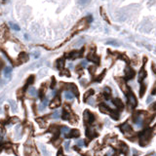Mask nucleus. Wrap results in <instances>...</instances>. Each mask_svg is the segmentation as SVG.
<instances>
[{
  "instance_id": "obj_15",
  "label": "nucleus",
  "mask_w": 156,
  "mask_h": 156,
  "mask_svg": "<svg viewBox=\"0 0 156 156\" xmlns=\"http://www.w3.org/2000/svg\"><path fill=\"white\" fill-rule=\"evenodd\" d=\"M118 146H119V148L122 150V152H123V153H125V154H128V146L127 144H126L125 143H123V142H119V143H118Z\"/></svg>"
},
{
  "instance_id": "obj_25",
  "label": "nucleus",
  "mask_w": 156,
  "mask_h": 156,
  "mask_svg": "<svg viewBox=\"0 0 156 156\" xmlns=\"http://www.w3.org/2000/svg\"><path fill=\"white\" fill-rule=\"evenodd\" d=\"M146 85L142 82V85H140V96L143 97L144 95V93H146Z\"/></svg>"
},
{
  "instance_id": "obj_45",
  "label": "nucleus",
  "mask_w": 156,
  "mask_h": 156,
  "mask_svg": "<svg viewBox=\"0 0 156 156\" xmlns=\"http://www.w3.org/2000/svg\"><path fill=\"white\" fill-rule=\"evenodd\" d=\"M151 94H152V95H155V94H156V82H155L154 86H153V90H152Z\"/></svg>"
},
{
  "instance_id": "obj_10",
  "label": "nucleus",
  "mask_w": 156,
  "mask_h": 156,
  "mask_svg": "<svg viewBox=\"0 0 156 156\" xmlns=\"http://www.w3.org/2000/svg\"><path fill=\"white\" fill-rule=\"evenodd\" d=\"M80 136V132L76 129L70 130L69 133H68L65 135V138H78Z\"/></svg>"
},
{
  "instance_id": "obj_48",
  "label": "nucleus",
  "mask_w": 156,
  "mask_h": 156,
  "mask_svg": "<svg viewBox=\"0 0 156 156\" xmlns=\"http://www.w3.org/2000/svg\"><path fill=\"white\" fill-rule=\"evenodd\" d=\"M151 102H152V97H149V98L147 99L146 103H151Z\"/></svg>"
},
{
  "instance_id": "obj_24",
  "label": "nucleus",
  "mask_w": 156,
  "mask_h": 156,
  "mask_svg": "<svg viewBox=\"0 0 156 156\" xmlns=\"http://www.w3.org/2000/svg\"><path fill=\"white\" fill-rule=\"evenodd\" d=\"M64 65H65V60H64V59H60V60H58V62H57V68L59 69H62V68H64Z\"/></svg>"
},
{
  "instance_id": "obj_28",
  "label": "nucleus",
  "mask_w": 156,
  "mask_h": 156,
  "mask_svg": "<svg viewBox=\"0 0 156 156\" xmlns=\"http://www.w3.org/2000/svg\"><path fill=\"white\" fill-rule=\"evenodd\" d=\"M62 119H64V120H68V119H69V113L68 112V111L62 110Z\"/></svg>"
},
{
  "instance_id": "obj_53",
  "label": "nucleus",
  "mask_w": 156,
  "mask_h": 156,
  "mask_svg": "<svg viewBox=\"0 0 156 156\" xmlns=\"http://www.w3.org/2000/svg\"><path fill=\"white\" fill-rule=\"evenodd\" d=\"M114 156H117V155H114Z\"/></svg>"
},
{
  "instance_id": "obj_35",
  "label": "nucleus",
  "mask_w": 156,
  "mask_h": 156,
  "mask_svg": "<svg viewBox=\"0 0 156 156\" xmlns=\"http://www.w3.org/2000/svg\"><path fill=\"white\" fill-rule=\"evenodd\" d=\"M41 65V62H34L32 65L29 66V68L30 69H33V68H39V66Z\"/></svg>"
},
{
  "instance_id": "obj_51",
  "label": "nucleus",
  "mask_w": 156,
  "mask_h": 156,
  "mask_svg": "<svg viewBox=\"0 0 156 156\" xmlns=\"http://www.w3.org/2000/svg\"><path fill=\"white\" fill-rule=\"evenodd\" d=\"M88 103H89V105H94V103H94V101H93V100H90V101H89Z\"/></svg>"
},
{
  "instance_id": "obj_27",
  "label": "nucleus",
  "mask_w": 156,
  "mask_h": 156,
  "mask_svg": "<svg viewBox=\"0 0 156 156\" xmlns=\"http://www.w3.org/2000/svg\"><path fill=\"white\" fill-rule=\"evenodd\" d=\"M60 128L58 127V126H56V125H53V126H51L50 129H49V131L52 132V133H54V134H58L59 131H60Z\"/></svg>"
},
{
  "instance_id": "obj_39",
  "label": "nucleus",
  "mask_w": 156,
  "mask_h": 156,
  "mask_svg": "<svg viewBox=\"0 0 156 156\" xmlns=\"http://www.w3.org/2000/svg\"><path fill=\"white\" fill-rule=\"evenodd\" d=\"M31 55L33 56V58L37 59V58H39V56H40V52H39V51H34Z\"/></svg>"
},
{
  "instance_id": "obj_41",
  "label": "nucleus",
  "mask_w": 156,
  "mask_h": 156,
  "mask_svg": "<svg viewBox=\"0 0 156 156\" xmlns=\"http://www.w3.org/2000/svg\"><path fill=\"white\" fill-rule=\"evenodd\" d=\"M70 147V142L69 140H66V142H65V150H68Z\"/></svg>"
},
{
  "instance_id": "obj_38",
  "label": "nucleus",
  "mask_w": 156,
  "mask_h": 156,
  "mask_svg": "<svg viewBox=\"0 0 156 156\" xmlns=\"http://www.w3.org/2000/svg\"><path fill=\"white\" fill-rule=\"evenodd\" d=\"M83 42H84V39H83V38H81V39H79V40H78V42H76L75 44H74V46L78 47V46L82 45V44H83Z\"/></svg>"
},
{
  "instance_id": "obj_3",
  "label": "nucleus",
  "mask_w": 156,
  "mask_h": 156,
  "mask_svg": "<svg viewBox=\"0 0 156 156\" xmlns=\"http://www.w3.org/2000/svg\"><path fill=\"white\" fill-rule=\"evenodd\" d=\"M143 111H137L133 114V121L134 123L137 124L138 126H142L143 123Z\"/></svg>"
},
{
  "instance_id": "obj_26",
  "label": "nucleus",
  "mask_w": 156,
  "mask_h": 156,
  "mask_svg": "<svg viewBox=\"0 0 156 156\" xmlns=\"http://www.w3.org/2000/svg\"><path fill=\"white\" fill-rule=\"evenodd\" d=\"M39 147H40V149H41V151H42L43 156H49V152H48L47 148L44 146L43 144H39Z\"/></svg>"
},
{
  "instance_id": "obj_49",
  "label": "nucleus",
  "mask_w": 156,
  "mask_h": 156,
  "mask_svg": "<svg viewBox=\"0 0 156 156\" xmlns=\"http://www.w3.org/2000/svg\"><path fill=\"white\" fill-rule=\"evenodd\" d=\"M81 65H82L83 68H85V66L87 65V62H81Z\"/></svg>"
},
{
  "instance_id": "obj_7",
  "label": "nucleus",
  "mask_w": 156,
  "mask_h": 156,
  "mask_svg": "<svg viewBox=\"0 0 156 156\" xmlns=\"http://www.w3.org/2000/svg\"><path fill=\"white\" fill-rule=\"evenodd\" d=\"M135 70H134L131 66L130 65H127L126 66V68H125V78H126V80H131L133 79L134 77H135Z\"/></svg>"
},
{
  "instance_id": "obj_20",
  "label": "nucleus",
  "mask_w": 156,
  "mask_h": 156,
  "mask_svg": "<svg viewBox=\"0 0 156 156\" xmlns=\"http://www.w3.org/2000/svg\"><path fill=\"white\" fill-rule=\"evenodd\" d=\"M11 74H12V68H10V66H6L4 68V75L6 78H9L11 77Z\"/></svg>"
},
{
  "instance_id": "obj_13",
  "label": "nucleus",
  "mask_w": 156,
  "mask_h": 156,
  "mask_svg": "<svg viewBox=\"0 0 156 156\" xmlns=\"http://www.w3.org/2000/svg\"><path fill=\"white\" fill-rule=\"evenodd\" d=\"M113 103H114V105L116 106L118 109L121 110V109L124 108V103H123V102H122L120 99H118V98L114 99L113 100Z\"/></svg>"
},
{
  "instance_id": "obj_8",
  "label": "nucleus",
  "mask_w": 156,
  "mask_h": 156,
  "mask_svg": "<svg viewBox=\"0 0 156 156\" xmlns=\"http://www.w3.org/2000/svg\"><path fill=\"white\" fill-rule=\"evenodd\" d=\"M61 105V98L59 96H55V98L53 99V101L50 103L51 108H57Z\"/></svg>"
},
{
  "instance_id": "obj_44",
  "label": "nucleus",
  "mask_w": 156,
  "mask_h": 156,
  "mask_svg": "<svg viewBox=\"0 0 156 156\" xmlns=\"http://www.w3.org/2000/svg\"><path fill=\"white\" fill-rule=\"evenodd\" d=\"M55 84H56V79H55V77H52V88L55 87Z\"/></svg>"
},
{
  "instance_id": "obj_9",
  "label": "nucleus",
  "mask_w": 156,
  "mask_h": 156,
  "mask_svg": "<svg viewBox=\"0 0 156 156\" xmlns=\"http://www.w3.org/2000/svg\"><path fill=\"white\" fill-rule=\"evenodd\" d=\"M116 80H117V82L119 83L120 87H121V89H122V91H123V92L125 93V94H127V93L130 91V89H129V87L127 86V85H126L125 80L121 79V78H116Z\"/></svg>"
},
{
  "instance_id": "obj_11",
  "label": "nucleus",
  "mask_w": 156,
  "mask_h": 156,
  "mask_svg": "<svg viewBox=\"0 0 156 156\" xmlns=\"http://www.w3.org/2000/svg\"><path fill=\"white\" fill-rule=\"evenodd\" d=\"M86 136L88 137L89 139H94V138H96L97 136H98V134L95 132L94 129L87 128V130H86Z\"/></svg>"
},
{
  "instance_id": "obj_22",
  "label": "nucleus",
  "mask_w": 156,
  "mask_h": 156,
  "mask_svg": "<svg viewBox=\"0 0 156 156\" xmlns=\"http://www.w3.org/2000/svg\"><path fill=\"white\" fill-rule=\"evenodd\" d=\"M15 131H16V134H17V137L16 138L19 140L21 138V135H22V126L21 125H18L16 128H15Z\"/></svg>"
},
{
  "instance_id": "obj_42",
  "label": "nucleus",
  "mask_w": 156,
  "mask_h": 156,
  "mask_svg": "<svg viewBox=\"0 0 156 156\" xmlns=\"http://www.w3.org/2000/svg\"><path fill=\"white\" fill-rule=\"evenodd\" d=\"M77 146H84V140H78V142H77Z\"/></svg>"
},
{
  "instance_id": "obj_16",
  "label": "nucleus",
  "mask_w": 156,
  "mask_h": 156,
  "mask_svg": "<svg viewBox=\"0 0 156 156\" xmlns=\"http://www.w3.org/2000/svg\"><path fill=\"white\" fill-rule=\"evenodd\" d=\"M146 77V69H144V65H143V68H142V69H140V71L139 81H140V82H143V80Z\"/></svg>"
},
{
  "instance_id": "obj_4",
  "label": "nucleus",
  "mask_w": 156,
  "mask_h": 156,
  "mask_svg": "<svg viewBox=\"0 0 156 156\" xmlns=\"http://www.w3.org/2000/svg\"><path fill=\"white\" fill-rule=\"evenodd\" d=\"M119 128L121 130V132L123 133L125 136H127V137L131 136V135H133V134H134V131L132 130V128L130 127V125L128 123H124V124L120 125Z\"/></svg>"
},
{
  "instance_id": "obj_2",
  "label": "nucleus",
  "mask_w": 156,
  "mask_h": 156,
  "mask_svg": "<svg viewBox=\"0 0 156 156\" xmlns=\"http://www.w3.org/2000/svg\"><path fill=\"white\" fill-rule=\"evenodd\" d=\"M100 110L102 111L103 113H105V114H109L113 119L117 120L119 118V114H118L116 111H114L113 109L109 108L108 106L105 105H100Z\"/></svg>"
},
{
  "instance_id": "obj_31",
  "label": "nucleus",
  "mask_w": 156,
  "mask_h": 156,
  "mask_svg": "<svg viewBox=\"0 0 156 156\" xmlns=\"http://www.w3.org/2000/svg\"><path fill=\"white\" fill-rule=\"evenodd\" d=\"M36 89L35 88H33V87H30L28 89V94L30 95L31 97H34L35 95H36Z\"/></svg>"
},
{
  "instance_id": "obj_50",
  "label": "nucleus",
  "mask_w": 156,
  "mask_h": 156,
  "mask_svg": "<svg viewBox=\"0 0 156 156\" xmlns=\"http://www.w3.org/2000/svg\"><path fill=\"white\" fill-rule=\"evenodd\" d=\"M133 154H134V155H138V154H139V152L137 151L136 149H134V150H133Z\"/></svg>"
},
{
  "instance_id": "obj_19",
  "label": "nucleus",
  "mask_w": 156,
  "mask_h": 156,
  "mask_svg": "<svg viewBox=\"0 0 156 156\" xmlns=\"http://www.w3.org/2000/svg\"><path fill=\"white\" fill-rule=\"evenodd\" d=\"M65 98L66 100H68V101H71V100H73V98H74V94L71 91H66L65 93Z\"/></svg>"
},
{
  "instance_id": "obj_32",
  "label": "nucleus",
  "mask_w": 156,
  "mask_h": 156,
  "mask_svg": "<svg viewBox=\"0 0 156 156\" xmlns=\"http://www.w3.org/2000/svg\"><path fill=\"white\" fill-rule=\"evenodd\" d=\"M52 117H53V119H59V118L61 117V111H55V112L53 113V115H52Z\"/></svg>"
},
{
  "instance_id": "obj_30",
  "label": "nucleus",
  "mask_w": 156,
  "mask_h": 156,
  "mask_svg": "<svg viewBox=\"0 0 156 156\" xmlns=\"http://www.w3.org/2000/svg\"><path fill=\"white\" fill-rule=\"evenodd\" d=\"M78 4L81 5V6H85V5H88L89 3L91 2V0H78Z\"/></svg>"
},
{
  "instance_id": "obj_23",
  "label": "nucleus",
  "mask_w": 156,
  "mask_h": 156,
  "mask_svg": "<svg viewBox=\"0 0 156 156\" xmlns=\"http://www.w3.org/2000/svg\"><path fill=\"white\" fill-rule=\"evenodd\" d=\"M93 94H94V90H93V89H91V90L87 91L86 93H85V95H84V99H83V100H84L85 102H86L87 100H88L89 98H90V97H91Z\"/></svg>"
},
{
  "instance_id": "obj_46",
  "label": "nucleus",
  "mask_w": 156,
  "mask_h": 156,
  "mask_svg": "<svg viewBox=\"0 0 156 156\" xmlns=\"http://www.w3.org/2000/svg\"><path fill=\"white\" fill-rule=\"evenodd\" d=\"M57 156H65V154H64V152H62V149H60L58 151V155Z\"/></svg>"
},
{
  "instance_id": "obj_14",
  "label": "nucleus",
  "mask_w": 156,
  "mask_h": 156,
  "mask_svg": "<svg viewBox=\"0 0 156 156\" xmlns=\"http://www.w3.org/2000/svg\"><path fill=\"white\" fill-rule=\"evenodd\" d=\"M126 18H127V14L123 11H120V12L117 13V17H116V20L118 22H124L126 20Z\"/></svg>"
},
{
  "instance_id": "obj_43",
  "label": "nucleus",
  "mask_w": 156,
  "mask_h": 156,
  "mask_svg": "<svg viewBox=\"0 0 156 156\" xmlns=\"http://www.w3.org/2000/svg\"><path fill=\"white\" fill-rule=\"evenodd\" d=\"M33 79H34V76L31 75V76L27 79V84H31V83L33 82Z\"/></svg>"
},
{
  "instance_id": "obj_33",
  "label": "nucleus",
  "mask_w": 156,
  "mask_h": 156,
  "mask_svg": "<svg viewBox=\"0 0 156 156\" xmlns=\"http://www.w3.org/2000/svg\"><path fill=\"white\" fill-rule=\"evenodd\" d=\"M106 44H108V45H113V46H118V45H119V43L116 42L115 40H108V41L106 42Z\"/></svg>"
},
{
  "instance_id": "obj_40",
  "label": "nucleus",
  "mask_w": 156,
  "mask_h": 156,
  "mask_svg": "<svg viewBox=\"0 0 156 156\" xmlns=\"http://www.w3.org/2000/svg\"><path fill=\"white\" fill-rule=\"evenodd\" d=\"M46 73H47V69H42V70H40V72H39V77H43L44 75H46Z\"/></svg>"
},
{
  "instance_id": "obj_36",
  "label": "nucleus",
  "mask_w": 156,
  "mask_h": 156,
  "mask_svg": "<svg viewBox=\"0 0 156 156\" xmlns=\"http://www.w3.org/2000/svg\"><path fill=\"white\" fill-rule=\"evenodd\" d=\"M10 25H11V27H12V28L15 29V30H16V31H19V30H20V27H19V25H18L17 24H13V23H11Z\"/></svg>"
},
{
  "instance_id": "obj_17",
  "label": "nucleus",
  "mask_w": 156,
  "mask_h": 156,
  "mask_svg": "<svg viewBox=\"0 0 156 156\" xmlns=\"http://www.w3.org/2000/svg\"><path fill=\"white\" fill-rule=\"evenodd\" d=\"M27 61H28V55H27L25 53H22L20 55V57H19V62L23 64V62H25Z\"/></svg>"
},
{
  "instance_id": "obj_34",
  "label": "nucleus",
  "mask_w": 156,
  "mask_h": 156,
  "mask_svg": "<svg viewBox=\"0 0 156 156\" xmlns=\"http://www.w3.org/2000/svg\"><path fill=\"white\" fill-rule=\"evenodd\" d=\"M105 70H103V73L101 74V75L98 76V77L96 78V81H97V82H100V81H102V79L103 78V76H105Z\"/></svg>"
},
{
  "instance_id": "obj_5",
  "label": "nucleus",
  "mask_w": 156,
  "mask_h": 156,
  "mask_svg": "<svg viewBox=\"0 0 156 156\" xmlns=\"http://www.w3.org/2000/svg\"><path fill=\"white\" fill-rule=\"evenodd\" d=\"M126 95H127L128 103L132 105V107H136L137 105H138V101H137L135 95L133 94V92H132L131 90H130Z\"/></svg>"
},
{
  "instance_id": "obj_18",
  "label": "nucleus",
  "mask_w": 156,
  "mask_h": 156,
  "mask_svg": "<svg viewBox=\"0 0 156 156\" xmlns=\"http://www.w3.org/2000/svg\"><path fill=\"white\" fill-rule=\"evenodd\" d=\"M47 103H48V99L45 98V99L43 100V102L41 103V105H39L38 109H39L40 111H43L44 109H45V107L47 106Z\"/></svg>"
},
{
  "instance_id": "obj_12",
  "label": "nucleus",
  "mask_w": 156,
  "mask_h": 156,
  "mask_svg": "<svg viewBox=\"0 0 156 156\" xmlns=\"http://www.w3.org/2000/svg\"><path fill=\"white\" fill-rule=\"evenodd\" d=\"M88 60L93 62H96V64H100V57L94 53H91L88 55Z\"/></svg>"
},
{
  "instance_id": "obj_52",
  "label": "nucleus",
  "mask_w": 156,
  "mask_h": 156,
  "mask_svg": "<svg viewBox=\"0 0 156 156\" xmlns=\"http://www.w3.org/2000/svg\"><path fill=\"white\" fill-rule=\"evenodd\" d=\"M152 108L156 110V103H153V105H152Z\"/></svg>"
},
{
  "instance_id": "obj_6",
  "label": "nucleus",
  "mask_w": 156,
  "mask_h": 156,
  "mask_svg": "<svg viewBox=\"0 0 156 156\" xmlns=\"http://www.w3.org/2000/svg\"><path fill=\"white\" fill-rule=\"evenodd\" d=\"M83 116H84V122L86 124H91L95 121V116L88 109H86L84 111Z\"/></svg>"
},
{
  "instance_id": "obj_21",
  "label": "nucleus",
  "mask_w": 156,
  "mask_h": 156,
  "mask_svg": "<svg viewBox=\"0 0 156 156\" xmlns=\"http://www.w3.org/2000/svg\"><path fill=\"white\" fill-rule=\"evenodd\" d=\"M9 103H10V106H11V108H12V110L14 111V112H16V111L18 110V105H17L16 102H14L13 100H10Z\"/></svg>"
},
{
  "instance_id": "obj_47",
  "label": "nucleus",
  "mask_w": 156,
  "mask_h": 156,
  "mask_svg": "<svg viewBox=\"0 0 156 156\" xmlns=\"http://www.w3.org/2000/svg\"><path fill=\"white\" fill-rule=\"evenodd\" d=\"M38 94H39V98H43V96H44V93H43V90H40L39 92H38Z\"/></svg>"
},
{
  "instance_id": "obj_37",
  "label": "nucleus",
  "mask_w": 156,
  "mask_h": 156,
  "mask_svg": "<svg viewBox=\"0 0 156 156\" xmlns=\"http://www.w3.org/2000/svg\"><path fill=\"white\" fill-rule=\"evenodd\" d=\"M69 131H70L69 128H68V127H65V126H64V127H62V128H61V132H62V133L68 134Z\"/></svg>"
},
{
  "instance_id": "obj_1",
  "label": "nucleus",
  "mask_w": 156,
  "mask_h": 156,
  "mask_svg": "<svg viewBox=\"0 0 156 156\" xmlns=\"http://www.w3.org/2000/svg\"><path fill=\"white\" fill-rule=\"evenodd\" d=\"M153 136V132L151 129H144L143 131L140 134V146H146L149 143L150 140Z\"/></svg>"
},
{
  "instance_id": "obj_29",
  "label": "nucleus",
  "mask_w": 156,
  "mask_h": 156,
  "mask_svg": "<svg viewBox=\"0 0 156 156\" xmlns=\"http://www.w3.org/2000/svg\"><path fill=\"white\" fill-rule=\"evenodd\" d=\"M110 94H111V90L108 87H105V99H109Z\"/></svg>"
}]
</instances>
